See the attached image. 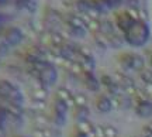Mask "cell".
Returning a JSON list of instances; mask_svg holds the SVG:
<instances>
[{"instance_id":"cell-12","label":"cell","mask_w":152,"mask_h":137,"mask_svg":"<svg viewBox=\"0 0 152 137\" xmlns=\"http://www.w3.org/2000/svg\"><path fill=\"white\" fill-rule=\"evenodd\" d=\"M148 127V130H149V133H152V123L149 124V126H147Z\"/></svg>"},{"instance_id":"cell-3","label":"cell","mask_w":152,"mask_h":137,"mask_svg":"<svg viewBox=\"0 0 152 137\" xmlns=\"http://www.w3.org/2000/svg\"><path fill=\"white\" fill-rule=\"evenodd\" d=\"M41 79H42L45 83H54L55 79H56V71L51 65H45L41 69Z\"/></svg>"},{"instance_id":"cell-2","label":"cell","mask_w":152,"mask_h":137,"mask_svg":"<svg viewBox=\"0 0 152 137\" xmlns=\"http://www.w3.org/2000/svg\"><path fill=\"white\" fill-rule=\"evenodd\" d=\"M134 17L131 16L130 13H120L118 16H117V26H118L121 30H124L127 31L128 28L134 24Z\"/></svg>"},{"instance_id":"cell-13","label":"cell","mask_w":152,"mask_h":137,"mask_svg":"<svg viewBox=\"0 0 152 137\" xmlns=\"http://www.w3.org/2000/svg\"><path fill=\"white\" fill-rule=\"evenodd\" d=\"M77 137H86V136H85L83 133H80V134H79V136H77Z\"/></svg>"},{"instance_id":"cell-5","label":"cell","mask_w":152,"mask_h":137,"mask_svg":"<svg viewBox=\"0 0 152 137\" xmlns=\"http://www.w3.org/2000/svg\"><path fill=\"white\" fill-rule=\"evenodd\" d=\"M97 109L100 112H109L111 109V102H110L107 98H104V96H100L97 99Z\"/></svg>"},{"instance_id":"cell-11","label":"cell","mask_w":152,"mask_h":137,"mask_svg":"<svg viewBox=\"0 0 152 137\" xmlns=\"http://www.w3.org/2000/svg\"><path fill=\"white\" fill-rule=\"evenodd\" d=\"M86 115H87V110L86 109H82V108H80V109L77 110V116H79V117H85Z\"/></svg>"},{"instance_id":"cell-14","label":"cell","mask_w":152,"mask_h":137,"mask_svg":"<svg viewBox=\"0 0 152 137\" xmlns=\"http://www.w3.org/2000/svg\"><path fill=\"white\" fill-rule=\"evenodd\" d=\"M151 64H152V57H151Z\"/></svg>"},{"instance_id":"cell-7","label":"cell","mask_w":152,"mask_h":137,"mask_svg":"<svg viewBox=\"0 0 152 137\" xmlns=\"http://www.w3.org/2000/svg\"><path fill=\"white\" fill-rule=\"evenodd\" d=\"M86 85L90 89H93V91H96V89L99 88L97 81H96V79H94V78L90 75V74H86Z\"/></svg>"},{"instance_id":"cell-10","label":"cell","mask_w":152,"mask_h":137,"mask_svg":"<svg viewBox=\"0 0 152 137\" xmlns=\"http://www.w3.org/2000/svg\"><path fill=\"white\" fill-rule=\"evenodd\" d=\"M76 102H77L79 106H83V105L86 103V98H85V96H82V95H77V96H76Z\"/></svg>"},{"instance_id":"cell-6","label":"cell","mask_w":152,"mask_h":137,"mask_svg":"<svg viewBox=\"0 0 152 137\" xmlns=\"http://www.w3.org/2000/svg\"><path fill=\"white\" fill-rule=\"evenodd\" d=\"M144 66V60L140 55H131V68L134 69H141Z\"/></svg>"},{"instance_id":"cell-4","label":"cell","mask_w":152,"mask_h":137,"mask_svg":"<svg viewBox=\"0 0 152 137\" xmlns=\"http://www.w3.org/2000/svg\"><path fill=\"white\" fill-rule=\"evenodd\" d=\"M137 113L141 117H149L152 116V103L148 102V100H142L138 103V108H137Z\"/></svg>"},{"instance_id":"cell-8","label":"cell","mask_w":152,"mask_h":137,"mask_svg":"<svg viewBox=\"0 0 152 137\" xmlns=\"http://www.w3.org/2000/svg\"><path fill=\"white\" fill-rule=\"evenodd\" d=\"M56 110H58V113H59L61 116H64L66 112V105L64 103V102H58V103H56Z\"/></svg>"},{"instance_id":"cell-1","label":"cell","mask_w":152,"mask_h":137,"mask_svg":"<svg viewBox=\"0 0 152 137\" xmlns=\"http://www.w3.org/2000/svg\"><path fill=\"white\" fill-rule=\"evenodd\" d=\"M125 40L132 47H141L149 40V27L145 21L135 20L134 24L125 31Z\"/></svg>"},{"instance_id":"cell-9","label":"cell","mask_w":152,"mask_h":137,"mask_svg":"<svg viewBox=\"0 0 152 137\" xmlns=\"http://www.w3.org/2000/svg\"><path fill=\"white\" fill-rule=\"evenodd\" d=\"M104 134L107 137H114L115 136V130H114L113 127H107V129L104 130Z\"/></svg>"}]
</instances>
